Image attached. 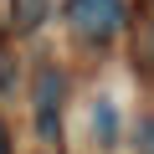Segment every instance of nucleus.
Returning a JSON list of instances; mask_svg holds the SVG:
<instances>
[{"instance_id":"f03ea898","label":"nucleus","mask_w":154,"mask_h":154,"mask_svg":"<svg viewBox=\"0 0 154 154\" xmlns=\"http://www.w3.org/2000/svg\"><path fill=\"white\" fill-rule=\"evenodd\" d=\"M36 134L46 144H62V72L57 67H41L36 72Z\"/></svg>"},{"instance_id":"7ed1b4c3","label":"nucleus","mask_w":154,"mask_h":154,"mask_svg":"<svg viewBox=\"0 0 154 154\" xmlns=\"http://www.w3.org/2000/svg\"><path fill=\"white\" fill-rule=\"evenodd\" d=\"M134 62H144V67L154 72V0H149L144 26H139V41H134Z\"/></svg>"},{"instance_id":"0eeeda50","label":"nucleus","mask_w":154,"mask_h":154,"mask_svg":"<svg viewBox=\"0 0 154 154\" xmlns=\"http://www.w3.org/2000/svg\"><path fill=\"white\" fill-rule=\"evenodd\" d=\"M0 154H11V134H5V123H0Z\"/></svg>"},{"instance_id":"20e7f679","label":"nucleus","mask_w":154,"mask_h":154,"mask_svg":"<svg viewBox=\"0 0 154 154\" xmlns=\"http://www.w3.org/2000/svg\"><path fill=\"white\" fill-rule=\"evenodd\" d=\"M46 21V0H16V31H36Z\"/></svg>"},{"instance_id":"423d86ee","label":"nucleus","mask_w":154,"mask_h":154,"mask_svg":"<svg viewBox=\"0 0 154 154\" xmlns=\"http://www.w3.org/2000/svg\"><path fill=\"white\" fill-rule=\"evenodd\" d=\"M139 149L154 154V118H144V128H139Z\"/></svg>"},{"instance_id":"f257e3e1","label":"nucleus","mask_w":154,"mask_h":154,"mask_svg":"<svg viewBox=\"0 0 154 154\" xmlns=\"http://www.w3.org/2000/svg\"><path fill=\"white\" fill-rule=\"evenodd\" d=\"M67 21H72V31L82 36V41L103 46L123 26V0H72V5H67Z\"/></svg>"},{"instance_id":"39448f33","label":"nucleus","mask_w":154,"mask_h":154,"mask_svg":"<svg viewBox=\"0 0 154 154\" xmlns=\"http://www.w3.org/2000/svg\"><path fill=\"white\" fill-rule=\"evenodd\" d=\"M93 134H98L103 144H113V134H118V118H113V103H98V108H93Z\"/></svg>"}]
</instances>
